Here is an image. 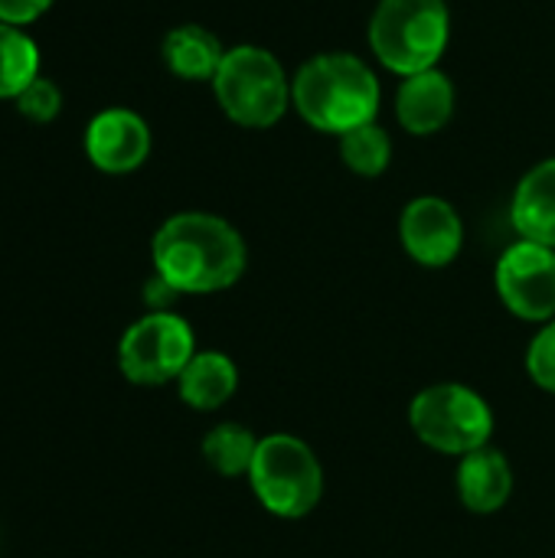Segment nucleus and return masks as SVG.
<instances>
[{
	"label": "nucleus",
	"mask_w": 555,
	"mask_h": 558,
	"mask_svg": "<svg viewBox=\"0 0 555 558\" xmlns=\"http://www.w3.org/2000/svg\"><path fill=\"white\" fill-rule=\"evenodd\" d=\"M154 271L180 294H213L232 288L249 262L245 239L213 213H177L150 242Z\"/></svg>",
	"instance_id": "f257e3e1"
},
{
	"label": "nucleus",
	"mask_w": 555,
	"mask_h": 558,
	"mask_svg": "<svg viewBox=\"0 0 555 558\" xmlns=\"http://www.w3.org/2000/svg\"><path fill=\"white\" fill-rule=\"evenodd\" d=\"M379 78L353 52H321L307 59L291 78L294 111L324 134H347L360 124L376 121Z\"/></svg>",
	"instance_id": "f03ea898"
},
{
	"label": "nucleus",
	"mask_w": 555,
	"mask_h": 558,
	"mask_svg": "<svg viewBox=\"0 0 555 558\" xmlns=\"http://www.w3.org/2000/svg\"><path fill=\"white\" fill-rule=\"evenodd\" d=\"M370 49L396 75L438 69L451 39L445 0H379L370 16Z\"/></svg>",
	"instance_id": "7ed1b4c3"
},
{
	"label": "nucleus",
	"mask_w": 555,
	"mask_h": 558,
	"mask_svg": "<svg viewBox=\"0 0 555 558\" xmlns=\"http://www.w3.org/2000/svg\"><path fill=\"white\" fill-rule=\"evenodd\" d=\"M219 108L239 128H272L291 105V82L278 56L265 46H232L213 78Z\"/></svg>",
	"instance_id": "20e7f679"
},
{
	"label": "nucleus",
	"mask_w": 555,
	"mask_h": 558,
	"mask_svg": "<svg viewBox=\"0 0 555 558\" xmlns=\"http://www.w3.org/2000/svg\"><path fill=\"white\" fill-rule=\"evenodd\" d=\"M249 484L268 513L281 520H301L314 513L324 497V468L301 438L268 435L258 441Z\"/></svg>",
	"instance_id": "39448f33"
},
{
	"label": "nucleus",
	"mask_w": 555,
	"mask_h": 558,
	"mask_svg": "<svg viewBox=\"0 0 555 558\" xmlns=\"http://www.w3.org/2000/svg\"><path fill=\"white\" fill-rule=\"evenodd\" d=\"M409 425L422 445L438 454H471L494 435L491 405L468 386L438 383L422 389L409 405Z\"/></svg>",
	"instance_id": "423d86ee"
},
{
	"label": "nucleus",
	"mask_w": 555,
	"mask_h": 558,
	"mask_svg": "<svg viewBox=\"0 0 555 558\" xmlns=\"http://www.w3.org/2000/svg\"><path fill=\"white\" fill-rule=\"evenodd\" d=\"M196 356V337L173 311H150L134 320L118 343V366L134 386H164L180 379Z\"/></svg>",
	"instance_id": "0eeeda50"
},
{
	"label": "nucleus",
	"mask_w": 555,
	"mask_h": 558,
	"mask_svg": "<svg viewBox=\"0 0 555 558\" xmlns=\"http://www.w3.org/2000/svg\"><path fill=\"white\" fill-rule=\"evenodd\" d=\"M497 294L520 320H555V248L540 242H514L494 271Z\"/></svg>",
	"instance_id": "6e6552de"
},
{
	"label": "nucleus",
	"mask_w": 555,
	"mask_h": 558,
	"mask_svg": "<svg viewBox=\"0 0 555 558\" xmlns=\"http://www.w3.org/2000/svg\"><path fill=\"white\" fill-rule=\"evenodd\" d=\"M399 239L412 262L425 268H445L464 245V226L458 209L442 196H415L399 219Z\"/></svg>",
	"instance_id": "1a4fd4ad"
},
{
	"label": "nucleus",
	"mask_w": 555,
	"mask_h": 558,
	"mask_svg": "<svg viewBox=\"0 0 555 558\" xmlns=\"http://www.w3.org/2000/svg\"><path fill=\"white\" fill-rule=\"evenodd\" d=\"M150 154V128L131 108H105L85 128V157L101 173H131Z\"/></svg>",
	"instance_id": "9d476101"
},
{
	"label": "nucleus",
	"mask_w": 555,
	"mask_h": 558,
	"mask_svg": "<svg viewBox=\"0 0 555 558\" xmlns=\"http://www.w3.org/2000/svg\"><path fill=\"white\" fill-rule=\"evenodd\" d=\"M455 114V82L442 69H425L406 75L396 92V118L399 124L415 134L429 137L438 134Z\"/></svg>",
	"instance_id": "9b49d317"
},
{
	"label": "nucleus",
	"mask_w": 555,
	"mask_h": 558,
	"mask_svg": "<svg viewBox=\"0 0 555 558\" xmlns=\"http://www.w3.org/2000/svg\"><path fill=\"white\" fill-rule=\"evenodd\" d=\"M514 494V471L504 451L497 448H478L461 458L458 464V497L471 513H497L507 507Z\"/></svg>",
	"instance_id": "f8f14e48"
},
{
	"label": "nucleus",
	"mask_w": 555,
	"mask_h": 558,
	"mask_svg": "<svg viewBox=\"0 0 555 558\" xmlns=\"http://www.w3.org/2000/svg\"><path fill=\"white\" fill-rule=\"evenodd\" d=\"M510 219L520 239L555 248V157L523 173L514 190Z\"/></svg>",
	"instance_id": "ddd939ff"
},
{
	"label": "nucleus",
	"mask_w": 555,
	"mask_h": 558,
	"mask_svg": "<svg viewBox=\"0 0 555 558\" xmlns=\"http://www.w3.org/2000/svg\"><path fill=\"white\" fill-rule=\"evenodd\" d=\"M160 56H164V65L183 78V82H213L222 59H226V49L219 43V36L200 23H180L173 26L164 43H160Z\"/></svg>",
	"instance_id": "4468645a"
},
{
	"label": "nucleus",
	"mask_w": 555,
	"mask_h": 558,
	"mask_svg": "<svg viewBox=\"0 0 555 558\" xmlns=\"http://www.w3.org/2000/svg\"><path fill=\"white\" fill-rule=\"evenodd\" d=\"M180 386V399L196 409V412H216L219 405H226L236 389H239V366L219 353V350H206L196 353L186 369L177 379Z\"/></svg>",
	"instance_id": "2eb2a0df"
},
{
	"label": "nucleus",
	"mask_w": 555,
	"mask_h": 558,
	"mask_svg": "<svg viewBox=\"0 0 555 558\" xmlns=\"http://www.w3.org/2000/svg\"><path fill=\"white\" fill-rule=\"evenodd\" d=\"M258 441L262 438H255L245 425L226 422V425H216L203 438V458L222 477H239V474H249L255 451H258Z\"/></svg>",
	"instance_id": "dca6fc26"
},
{
	"label": "nucleus",
	"mask_w": 555,
	"mask_h": 558,
	"mask_svg": "<svg viewBox=\"0 0 555 558\" xmlns=\"http://www.w3.org/2000/svg\"><path fill=\"white\" fill-rule=\"evenodd\" d=\"M39 75V49L23 26L0 23V98H16Z\"/></svg>",
	"instance_id": "f3484780"
},
{
	"label": "nucleus",
	"mask_w": 555,
	"mask_h": 558,
	"mask_svg": "<svg viewBox=\"0 0 555 558\" xmlns=\"http://www.w3.org/2000/svg\"><path fill=\"white\" fill-rule=\"evenodd\" d=\"M340 160L360 173V177H379L386 173L389 160H393V137L386 128H379L376 121L360 124L347 134H340Z\"/></svg>",
	"instance_id": "a211bd4d"
},
{
	"label": "nucleus",
	"mask_w": 555,
	"mask_h": 558,
	"mask_svg": "<svg viewBox=\"0 0 555 558\" xmlns=\"http://www.w3.org/2000/svg\"><path fill=\"white\" fill-rule=\"evenodd\" d=\"M13 101H16L23 118H29L36 124H49L59 114V108H62V92H59V85L52 78L36 75Z\"/></svg>",
	"instance_id": "6ab92c4d"
},
{
	"label": "nucleus",
	"mask_w": 555,
	"mask_h": 558,
	"mask_svg": "<svg viewBox=\"0 0 555 558\" xmlns=\"http://www.w3.org/2000/svg\"><path fill=\"white\" fill-rule=\"evenodd\" d=\"M527 369L533 383L546 392H555V320H550L527 350Z\"/></svg>",
	"instance_id": "aec40b11"
},
{
	"label": "nucleus",
	"mask_w": 555,
	"mask_h": 558,
	"mask_svg": "<svg viewBox=\"0 0 555 558\" xmlns=\"http://www.w3.org/2000/svg\"><path fill=\"white\" fill-rule=\"evenodd\" d=\"M52 7V0H0V23L26 26L36 16H43Z\"/></svg>",
	"instance_id": "412c9836"
},
{
	"label": "nucleus",
	"mask_w": 555,
	"mask_h": 558,
	"mask_svg": "<svg viewBox=\"0 0 555 558\" xmlns=\"http://www.w3.org/2000/svg\"><path fill=\"white\" fill-rule=\"evenodd\" d=\"M180 298V291L170 284V281H164L157 271H154V278L144 284V301H147V307L150 311H170V304Z\"/></svg>",
	"instance_id": "4be33fe9"
}]
</instances>
